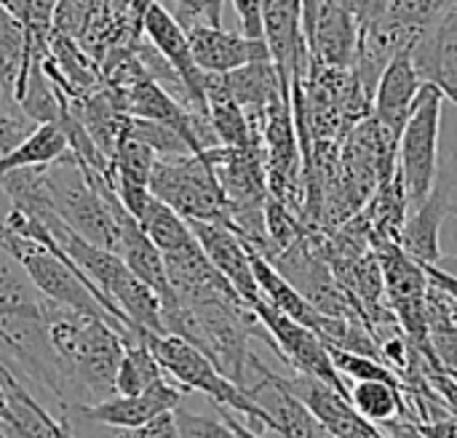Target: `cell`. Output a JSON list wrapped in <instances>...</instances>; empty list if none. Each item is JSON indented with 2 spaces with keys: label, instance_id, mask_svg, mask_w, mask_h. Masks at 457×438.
<instances>
[{
  "label": "cell",
  "instance_id": "obj_1",
  "mask_svg": "<svg viewBox=\"0 0 457 438\" xmlns=\"http://www.w3.org/2000/svg\"><path fill=\"white\" fill-rule=\"evenodd\" d=\"M161 313L169 335H179L182 340L193 343L238 385H246L249 375V340L260 337L273 348L268 329L246 300L174 302Z\"/></svg>",
  "mask_w": 457,
  "mask_h": 438
},
{
  "label": "cell",
  "instance_id": "obj_2",
  "mask_svg": "<svg viewBox=\"0 0 457 438\" xmlns=\"http://www.w3.org/2000/svg\"><path fill=\"white\" fill-rule=\"evenodd\" d=\"M147 348L155 353L158 364L163 367L166 377L174 380L185 393L195 391L204 393L214 407H228L233 412H238L246 426L254 431V436H276L273 420L268 417V412L246 393L244 385H238L236 380H230L225 372H220V367L204 353L198 351L193 343L182 340L179 335H153V332H142Z\"/></svg>",
  "mask_w": 457,
  "mask_h": 438
},
{
  "label": "cell",
  "instance_id": "obj_3",
  "mask_svg": "<svg viewBox=\"0 0 457 438\" xmlns=\"http://www.w3.org/2000/svg\"><path fill=\"white\" fill-rule=\"evenodd\" d=\"M147 187L187 222L198 219L230 225L225 193L206 150L177 158H158Z\"/></svg>",
  "mask_w": 457,
  "mask_h": 438
},
{
  "label": "cell",
  "instance_id": "obj_4",
  "mask_svg": "<svg viewBox=\"0 0 457 438\" xmlns=\"http://www.w3.org/2000/svg\"><path fill=\"white\" fill-rule=\"evenodd\" d=\"M442 104H445V94L434 83H423L415 96L412 112L399 134L396 158H399V177L404 185L410 211L420 206L436 185Z\"/></svg>",
  "mask_w": 457,
  "mask_h": 438
},
{
  "label": "cell",
  "instance_id": "obj_5",
  "mask_svg": "<svg viewBox=\"0 0 457 438\" xmlns=\"http://www.w3.org/2000/svg\"><path fill=\"white\" fill-rule=\"evenodd\" d=\"M380 273L383 289L394 308V316L412 345L423 348L431 343L426 326V294H428V276L418 260H412L399 241L391 238H370Z\"/></svg>",
  "mask_w": 457,
  "mask_h": 438
},
{
  "label": "cell",
  "instance_id": "obj_6",
  "mask_svg": "<svg viewBox=\"0 0 457 438\" xmlns=\"http://www.w3.org/2000/svg\"><path fill=\"white\" fill-rule=\"evenodd\" d=\"M249 305L257 313V318L262 321V326L268 329V335L273 340V351L287 361V367H292L295 372L321 377L351 399V388L343 380V375L335 369L329 351H327V343L313 329H308L305 324L295 321L292 316H287L284 310L270 305L262 294Z\"/></svg>",
  "mask_w": 457,
  "mask_h": 438
},
{
  "label": "cell",
  "instance_id": "obj_7",
  "mask_svg": "<svg viewBox=\"0 0 457 438\" xmlns=\"http://www.w3.org/2000/svg\"><path fill=\"white\" fill-rule=\"evenodd\" d=\"M142 32L147 35L150 45L158 48V54L171 64V70L182 80V86L187 91V110L195 115H209L206 72L193 59V48H190L185 27L166 11V5L161 0L150 3L145 21H142Z\"/></svg>",
  "mask_w": 457,
  "mask_h": 438
},
{
  "label": "cell",
  "instance_id": "obj_8",
  "mask_svg": "<svg viewBox=\"0 0 457 438\" xmlns=\"http://www.w3.org/2000/svg\"><path fill=\"white\" fill-rule=\"evenodd\" d=\"M182 396H185V391L174 380L166 377V380L150 385L142 393H131V396L112 393V396H107L102 401H94V404H78L70 412L80 415L86 423L112 428L115 436H126L129 431H134V428L145 426L147 420H153L158 412L174 409L177 404H182Z\"/></svg>",
  "mask_w": 457,
  "mask_h": 438
},
{
  "label": "cell",
  "instance_id": "obj_9",
  "mask_svg": "<svg viewBox=\"0 0 457 438\" xmlns=\"http://www.w3.org/2000/svg\"><path fill=\"white\" fill-rule=\"evenodd\" d=\"M262 37L278 70L284 94L292 96V80L305 78L311 54L303 35L300 0H262Z\"/></svg>",
  "mask_w": 457,
  "mask_h": 438
},
{
  "label": "cell",
  "instance_id": "obj_10",
  "mask_svg": "<svg viewBox=\"0 0 457 438\" xmlns=\"http://www.w3.org/2000/svg\"><path fill=\"white\" fill-rule=\"evenodd\" d=\"M284 383L311 409V415L324 426V431L329 436L386 438L375 423H370L367 417H361L353 409L351 399L343 391H337L327 380L305 375V372H295V375L284 377Z\"/></svg>",
  "mask_w": 457,
  "mask_h": 438
},
{
  "label": "cell",
  "instance_id": "obj_11",
  "mask_svg": "<svg viewBox=\"0 0 457 438\" xmlns=\"http://www.w3.org/2000/svg\"><path fill=\"white\" fill-rule=\"evenodd\" d=\"M169 284L177 302H206V300H244L233 284L214 268L201 249L198 238L163 254Z\"/></svg>",
  "mask_w": 457,
  "mask_h": 438
},
{
  "label": "cell",
  "instance_id": "obj_12",
  "mask_svg": "<svg viewBox=\"0 0 457 438\" xmlns=\"http://www.w3.org/2000/svg\"><path fill=\"white\" fill-rule=\"evenodd\" d=\"M249 369L260 372V380L244 388L268 412V417L273 420L276 436H329L324 426L311 415V409L287 388L284 375H276L273 369H268L254 353L249 356Z\"/></svg>",
  "mask_w": 457,
  "mask_h": 438
},
{
  "label": "cell",
  "instance_id": "obj_13",
  "mask_svg": "<svg viewBox=\"0 0 457 438\" xmlns=\"http://www.w3.org/2000/svg\"><path fill=\"white\" fill-rule=\"evenodd\" d=\"M423 83L426 80L420 78L415 59H412V45L399 51L388 62L383 75L378 78V86L372 94V115L394 139H399Z\"/></svg>",
  "mask_w": 457,
  "mask_h": 438
},
{
  "label": "cell",
  "instance_id": "obj_14",
  "mask_svg": "<svg viewBox=\"0 0 457 438\" xmlns=\"http://www.w3.org/2000/svg\"><path fill=\"white\" fill-rule=\"evenodd\" d=\"M193 236L198 238L201 249L206 252V257L214 262V268L233 284V289L246 300L254 302L260 297V286L254 278V268H252V257H249V246L246 241L225 222H187Z\"/></svg>",
  "mask_w": 457,
  "mask_h": 438
},
{
  "label": "cell",
  "instance_id": "obj_15",
  "mask_svg": "<svg viewBox=\"0 0 457 438\" xmlns=\"http://www.w3.org/2000/svg\"><path fill=\"white\" fill-rule=\"evenodd\" d=\"M185 32L193 48V59L204 72H230L249 62L270 59L268 43L262 37L230 32L222 29V24H195Z\"/></svg>",
  "mask_w": 457,
  "mask_h": 438
},
{
  "label": "cell",
  "instance_id": "obj_16",
  "mask_svg": "<svg viewBox=\"0 0 457 438\" xmlns=\"http://www.w3.org/2000/svg\"><path fill=\"white\" fill-rule=\"evenodd\" d=\"M115 214H118V233H120L115 252L158 294L161 310L163 308H171L177 302V297H174V289L169 284V273H166V262H163L161 249L153 244V238L142 230L139 219L120 201L115 206Z\"/></svg>",
  "mask_w": 457,
  "mask_h": 438
},
{
  "label": "cell",
  "instance_id": "obj_17",
  "mask_svg": "<svg viewBox=\"0 0 457 438\" xmlns=\"http://www.w3.org/2000/svg\"><path fill=\"white\" fill-rule=\"evenodd\" d=\"M412 59L426 83H434L445 99L457 104V11L431 24L412 43Z\"/></svg>",
  "mask_w": 457,
  "mask_h": 438
},
{
  "label": "cell",
  "instance_id": "obj_18",
  "mask_svg": "<svg viewBox=\"0 0 457 438\" xmlns=\"http://www.w3.org/2000/svg\"><path fill=\"white\" fill-rule=\"evenodd\" d=\"M356 43H359L356 19L343 8L340 0H324L316 16L313 32L308 37L311 62L340 67V70H353Z\"/></svg>",
  "mask_w": 457,
  "mask_h": 438
},
{
  "label": "cell",
  "instance_id": "obj_19",
  "mask_svg": "<svg viewBox=\"0 0 457 438\" xmlns=\"http://www.w3.org/2000/svg\"><path fill=\"white\" fill-rule=\"evenodd\" d=\"M450 217V206H447V193L445 187L436 182L431 195L415 206L412 211H407L399 244L402 249L418 260L420 265H439L442 262V244H439V233L445 219Z\"/></svg>",
  "mask_w": 457,
  "mask_h": 438
},
{
  "label": "cell",
  "instance_id": "obj_20",
  "mask_svg": "<svg viewBox=\"0 0 457 438\" xmlns=\"http://www.w3.org/2000/svg\"><path fill=\"white\" fill-rule=\"evenodd\" d=\"M0 385L5 393L16 436H72V428L64 420H54L43 409V404L21 385V380L5 364V359H0Z\"/></svg>",
  "mask_w": 457,
  "mask_h": 438
},
{
  "label": "cell",
  "instance_id": "obj_21",
  "mask_svg": "<svg viewBox=\"0 0 457 438\" xmlns=\"http://www.w3.org/2000/svg\"><path fill=\"white\" fill-rule=\"evenodd\" d=\"M123 343H126V351H123V359H120V367L115 375V393H123V396L142 393L150 385L166 380V372L158 364L155 353L147 348L142 329L126 335Z\"/></svg>",
  "mask_w": 457,
  "mask_h": 438
},
{
  "label": "cell",
  "instance_id": "obj_22",
  "mask_svg": "<svg viewBox=\"0 0 457 438\" xmlns=\"http://www.w3.org/2000/svg\"><path fill=\"white\" fill-rule=\"evenodd\" d=\"M67 150V136L59 120H48V123H37L24 142H19L13 150H8L5 155H0V177L24 169V166H37V163H48L54 158H59Z\"/></svg>",
  "mask_w": 457,
  "mask_h": 438
},
{
  "label": "cell",
  "instance_id": "obj_23",
  "mask_svg": "<svg viewBox=\"0 0 457 438\" xmlns=\"http://www.w3.org/2000/svg\"><path fill=\"white\" fill-rule=\"evenodd\" d=\"M351 388V404L353 409L367 417L370 423H375L378 428L394 417H410V409H407V401H404V393H402V385H394V383H386V380H356Z\"/></svg>",
  "mask_w": 457,
  "mask_h": 438
},
{
  "label": "cell",
  "instance_id": "obj_24",
  "mask_svg": "<svg viewBox=\"0 0 457 438\" xmlns=\"http://www.w3.org/2000/svg\"><path fill=\"white\" fill-rule=\"evenodd\" d=\"M139 225L142 230L153 238V244L161 249V254L166 252H174L179 246H185L187 241H193V230L187 225V219H182L169 203H163L158 195L150 193L145 209L139 211Z\"/></svg>",
  "mask_w": 457,
  "mask_h": 438
},
{
  "label": "cell",
  "instance_id": "obj_25",
  "mask_svg": "<svg viewBox=\"0 0 457 438\" xmlns=\"http://www.w3.org/2000/svg\"><path fill=\"white\" fill-rule=\"evenodd\" d=\"M209 123L220 145L228 147H262L260 131L252 126L246 110L233 99L209 102Z\"/></svg>",
  "mask_w": 457,
  "mask_h": 438
},
{
  "label": "cell",
  "instance_id": "obj_26",
  "mask_svg": "<svg viewBox=\"0 0 457 438\" xmlns=\"http://www.w3.org/2000/svg\"><path fill=\"white\" fill-rule=\"evenodd\" d=\"M386 11L404 27L423 32L450 11H457V0H388Z\"/></svg>",
  "mask_w": 457,
  "mask_h": 438
},
{
  "label": "cell",
  "instance_id": "obj_27",
  "mask_svg": "<svg viewBox=\"0 0 457 438\" xmlns=\"http://www.w3.org/2000/svg\"><path fill=\"white\" fill-rule=\"evenodd\" d=\"M166 5V11L185 27H195V24H222V3L225 0H161Z\"/></svg>",
  "mask_w": 457,
  "mask_h": 438
},
{
  "label": "cell",
  "instance_id": "obj_28",
  "mask_svg": "<svg viewBox=\"0 0 457 438\" xmlns=\"http://www.w3.org/2000/svg\"><path fill=\"white\" fill-rule=\"evenodd\" d=\"M32 281L27 278L21 262L13 257V252L5 246L3 236H0V297H32Z\"/></svg>",
  "mask_w": 457,
  "mask_h": 438
},
{
  "label": "cell",
  "instance_id": "obj_29",
  "mask_svg": "<svg viewBox=\"0 0 457 438\" xmlns=\"http://www.w3.org/2000/svg\"><path fill=\"white\" fill-rule=\"evenodd\" d=\"M37 123L24 112V110H16L11 115H3L0 118V155H5L8 150H13L19 142L27 139V134L35 128Z\"/></svg>",
  "mask_w": 457,
  "mask_h": 438
},
{
  "label": "cell",
  "instance_id": "obj_30",
  "mask_svg": "<svg viewBox=\"0 0 457 438\" xmlns=\"http://www.w3.org/2000/svg\"><path fill=\"white\" fill-rule=\"evenodd\" d=\"M436 182L445 187L447 193V206L450 214L457 217V139L453 142L450 153L445 158H439V171H436Z\"/></svg>",
  "mask_w": 457,
  "mask_h": 438
},
{
  "label": "cell",
  "instance_id": "obj_31",
  "mask_svg": "<svg viewBox=\"0 0 457 438\" xmlns=\"http://www.w3.org/2000/svg\"><path fill=\"white\" fill-rule=\"evenodd\" d=\"M233 8H236L241 32L249 37H262V0H233Z\"/></svg>",
  "mask_w": 457,
  "mask_h": 438
},
{
  "label": "cell",
  "instance_id": "obj_32",
  "mask_svg": "<svg viewBox=\"0 0 457 438\" xmlns=\"http://www.w3.org/2000/svg\"><path fill=\"white\" fill-rule=\"evenodd\" d=\"M126 436L131 438H147V436H179L177 431V417H174V409H163L158 412L153 420H147L145 426L129 431Z\"/></svg>",
  "mask_w": 457,
  "mask_h": 438
},
{
  "label": "cell",
  "instance_id": "obj_33",
  "mask_svg": "<svg viewBox=\"0 0 457 438\" xmlns=\"http://www.w3.org/2000/svg\"><path fill=\"white\" fill-rule=\"evenodd\" d=\"M340 3L356 19L359 27L367 24V21H372V19H378L388 8V0H340Z\"/></svg>",
  "mask_w": 457,
  "mask_h": 438
},
{
  "label": "cell",
  "instance_id": "obj_34",
  "mask_svg": "<svg viewBox=\"0 0 457 438\" xmlns=\"http://www.w3.org/2000/svg\"><path fill=\"white\" fill-rule=\"evenodd\" d=\"M423 270H426V276H428V281L436 286V289H442L447 297H453L457 302V276L455 273H450L442 262L439 265H423Z\"/></svg>",
  "mask_w": 457,
  "mask_h": 438
},
{
  "label": "cell",
  "instance_id": "obj_35",
  "mask_svg": "<svg viewBox=\"0 0 457 438\" xmlns=\"http://www.w3.org/2000/svg\"><path fill=\"white\" fill-rule=\"evenodd\" d=\"M0 436H16V428H13V420H11V412H8V404H5L3 385H0Z\"/></svg>",
  "mask_w": 457,
  "mask_h": 438
},
{
  "label": "cell",
  "instance_id": "obj_36",
  "mask_svg": "<svg viewBox=\"0 0 457 438\" xmlns=\"http://www.w3.org/2000/svg\"><path fill=\"white\" fill-rule=\"evenodd\" d=\"M0 5H3L5 11H11V13H13V8L19 5V0H0Z\"/></svg>",
  "mask_w": 457,
  "mask_h": 438
}]
</instances>
